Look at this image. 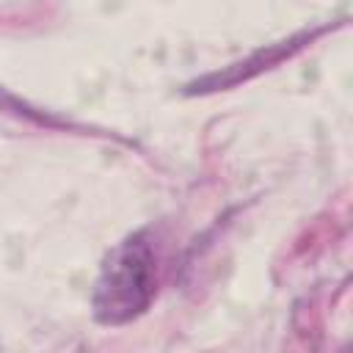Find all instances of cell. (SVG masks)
Listing matches in <instances>:
<instances>
[{"instance_id": "cell-1", "label": "cell", "mask_w": 353, "mask_h": 353, "mask_svg": "<svg viewBox=\"0 0 353 353\" xmlns=\"http://www.w3.org/2000/svg\"><path fill=\"white\" fill-rule=\"evenodd\" d=\"M154 295V254L143 234L121 240L102 262L91 306L102 325L135 320Z\"/></svg>"}]
</instances>
